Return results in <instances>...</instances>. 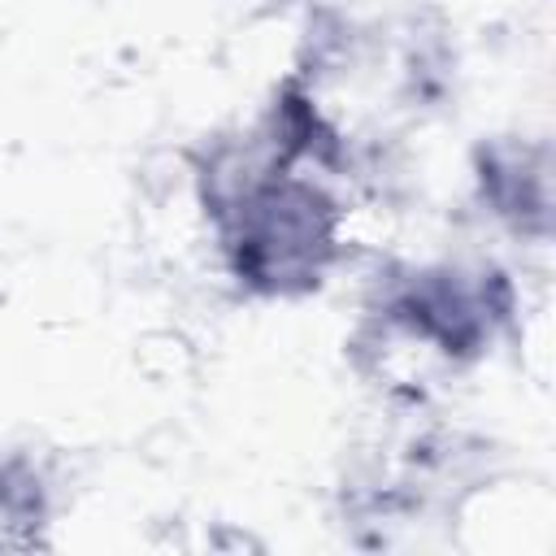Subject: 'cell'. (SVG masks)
<instances>
[{
    "instance_id": "obj_1",
    "label": "cell",
    "mask_w": 556,
    "mask_h": 556,
    "mask_svg": "<svg viewBox=\"0 0 556 556\" xmlns=\"http://www.w3.org/2000/svg\"><path fill=\"white\" fill-rule=\"evenodd\" d=\"M330 178L334 174L282 148L265 122L204 152L195 191L239 291L300 300L330 278L343 256V204Z\"/></svg>"
},
{
    "instance_id": "obj_2",
    "label": "cell",
    "mask_w": 556,
    "mask_h": 556,
    "mask_svg": "<svg viewBox=\"0 0 556 556\" xmlns=\"http://www.w3.org/2000/svg\"><path fill=\"white\" fill-rule=\"evenodd\" d=\"M513 321V287L495 265H408L378 278L352 352L391 391L417 395L491 352Z\"/></svg>"
},
{
    "instance_id": "obj_3",
    "label": "cell",
    "mask_w": 556,
    "mask_h": 556,
    "mask_svg": "<svg viewBox=\"0 0 556 556\" xmlns=\"http://www.w3.org/2000/svg\"><path fill=\"white\" fill-rule=\"evenodd\" d=\"M478 200L486 213L517 235H547L552 222V161L543 143L491 139L478 148L473 165Z\"/></svg>"
},
{
    "instance_id": "obj_4",
    "label": "cell",
    "mask_w": 556,
    "mask_h": 556,
    "mask_svg": "<svg viewBox=\"0 0 556 556\" xmlns=\"http://www.w3.org/2000/svg\"><path fill=\"white\" fill-rule=\"evenodd\" d=\"M52 517V495L43 469L13 452L0 460V552L43 547V526Z\"/></svg>"
}]
</instances>
